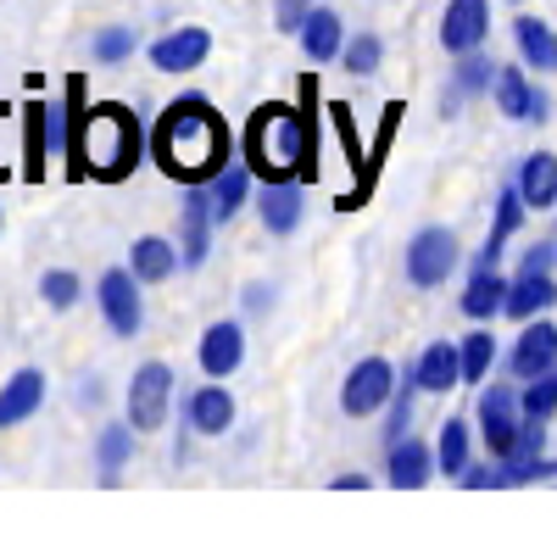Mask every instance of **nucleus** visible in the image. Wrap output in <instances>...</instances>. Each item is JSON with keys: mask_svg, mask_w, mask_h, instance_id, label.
<instances>
[{"mask_svg": "<svg viewBox=\"0 0 557 535\" xmlns=\"http://www.w3.org/2000/svg\"><path fill=\"white\" fill-rule=\"evenodd\" d=\"M240 157L251 162V173L262 178V185H273V178L318 185V73L296 78V107L262 101L246 117Z\"/></svg>", "mask_w": 557, "mask_h": 535, "instance_id": "f257e3e1", "label": "nucleus"}, {"mask_svg": "<svg viewBox=\"0 0 557 535\" xmlns=\"http://www.w3.org/2000/svg\"><path fill=\"white\" fill-rule=\"evenodd\" d=\"M151 162L178 185H212V173L228 162V123L212 101L178 96L151 128Z\"/></svg>", "mask_w": 557, "mask_h": 535, "instance_id": "f03ea898", "label": "nucleus"}, {"mask_svg": "<svg viewBox=\"0 0 557 535\" xmlns=\"http://www.w3.org/2000/svg\"><path fill=\"white\" fill-rule=\"evenodd\" d=\"M146 157V134H139V117L117 101L89 107L78 134H73V151H67V178H101V185H117L128 178Z\"/></svg>", "mask_w": 557, "mask_h": 535, "instance_id": "7ed1b4c3", "label": "nucleus"}, {"mask_svg": "<svg viewBox=\"0 0 557 535\" xmlns=\"http://www.w3.org/2000/svg\"><path fill=\"white\" fill-rule=\"evenodd\" d=\"M235 430V396L223 390V380L196 385L190 396H178V463H190V435H228Z\"/></svg>", "mask_w": 557, "mask_h": 535, "instance_id": "20e7f679", "label": "nucleus"}, {"mask_svg": "<svg viewBox=\"0 0 557 535\" xmlns=\"http://www.w3.org/2000/svg\"><path fill=\"white\" fill-rule=\"evenodd\" d=\"M457 262H462V240L446 229V223H424L412 240H407V279L418 290H435L457 274Z\"/></svg>", "mask_w": 557, "mask_h": 535, "instance_id": "39448f33", "label": "nucleus"}, {"mask_svg": "<svg viewBox=\"0 0 557 535\" xmlns=\"http://www.w3.org/2000/svg\"><path fill=\"white\" fill-rule=\"evenodd\" d=\"M168 408H173V369L168 363H139L134 380H128V396H123V419L139 430V435H157L168 424Z\"/></svg>", "mask_w": 557, "mask_h": 535, "instance_id": "423d86ee", "label": "nucleus"}, {"mask_svg": "<svg viewBox=\"0 0 557 535\" xmlns=\"http://www.w3.org/2000/svg\"><path fill=\"white\" fill-rule=\"evenodd\" d=\"M519 430H524V401H519V385H485L480 390V440L485 452L502 463L519 452Z\"/></svg>", "mask_w": 557, "mask_h": 535, "instance_id": "0eeeda50", "label": "nucleus"}, {"mask_svg": "<svg viewBox=\"0 0 557 535\" xmlns=\"http://www.w3.org/2000/svg\"><path fill=\"white\" fill-rule=\"evenodd\" d=\"M96 301H101V319L117 340H134L146 329V285H139L134 268H107L96 285Z\"/></svg>", "mask_w": 557, "mask_h": 535, "instance_id": "6e6552de", "label": "nucleus"}, {"mask_svg": "<svg viewBox=\"0 0 557 535\" xmlns=\"http://www.w3.org/2000/svg\"><path fill=\"white\" fill-rule=\"evenodd\" d=\"M396 380L401 374L385 363V357H362V363H351V374L341 385V413L346 419H380L391 390H396Z\"/></svg>", "mask_w": 557, "mask_h": 535, "instance_id": "1a4fd4ad", "label": "nucleus"}, {"mask_svg": "<svg viewBox=\"0 0 557 535\" xmlns=\"http://www.w3.org/2000/svg\"><path fill=\"white\" fill-rule=\"evenodd\" d=\"M330 117H335V134H341V151H346V167H351V178L357 185L346 190V196H335V212H362L368 201H374V167H368V157H362V140H357V117H351V107L346 101H330Z\"/></svg>", "mask_w": 557, "mask_h": 535, "instance_id": "9d476101", "label": "nucleus"}, {"mask_svg": "<svg viewBox=\"0 0 557 535\" xmlns=\"http://www.w3.org/2000/svg\"><path fill=\"white\" fill-rule=\"evenodd\" d=\"M207 57H212V28H201V23L168 28L162 39L146 45V62H151L157 73H196Z\"/></svg>", "mask_w": 557, "mask_h": 535, "instance_id": "9b49d317", "label": "nucleus"}, {"mask_svg": "<svg viewBox=\"0 0 557 535\" xmlns=\"http://www.w3.org/2000/svg\"><path fill=\"white\" fill-rule=\"evenodd\" d=\"M507 374H513L519 385L541 380V374H557V324L552 319H530L519 329V340L507 346Z\"/></svg>", "mask_w": 557, "mask_h": 535, "instance_id": "f8f14e48", "label": "nucleus"}, {"mask_svg": "<svg viewBox=\"0 0 557 535\" xmlns=\"http://www.w3.org/2000/svg\"><path fill=\"white\" fill-rule=\"evenodd\" d=\"M212 229H218L212 190L207 185H184V207H178V257H184V268H201L207 262Z\"/></svg>", "mask_w": 557, "mask_h": 535, "instance_id": "ddd939ff", "label": "nucleus"}, {"mask_svg": "<svg viewBox=\"0 0 557 535\" xmlns=\"http://www.w3.org/2000/svg\"><path fill=\"white\" fill-rule=\"evenodd\" d=\"M196 363H201L207 380H228V374L246 363V324H240V319L207 324L201 340H196Z\"/></svg>", "mask_w": 557, "mask_h": 535, "instance_id": "4468645a", "label": "nucleus"}, {"mask_svg": "<svg viewBox=\"0 0 557 535\" xmlns=\"http://www.w3.org/2000/svg\"><path fill=\"white\" fill-rule=\"evenodd\" d=\"M491 34V0H446V12H441V45L451 57H469L480 51Z\"/></svg>", "mask_w": 557, "mask_h": 535, "instance_id": "2eb2a0df", "label": "nucleus"}, {"mask_svg": "<svg viewBox=\"0 0 557 535\" xmlns=\"http://www.w3.org/2000/svg\"><path fill=\"white\" fill-rule=\"evenodd\" d=\"M435 474H441V463H435V446H430V440L401 435V440L385 446V480H391L396 490H418V485H430Z\"/></svg>", "mask_w": 557, "mask_h": 535, "instance_id": "dca6fc26", "label": "nucleus"}, {"mask_svg": "<svg viewBox=\"0 0 557 535\" xmlns=\"http://www.w3.org/2000/svg\"><path fill=\"white\" fill-rule=\"evenodd\" d=\"M296 45H301V57H307L312 67L341 62V51H346V23H341V12L318 0V7L307 12V23L296 28Z\"/></svg>", "mask_w": 557, "mask_h": 535, "instance_id": "f3484780", "label": "nucleus"}, {"mask_svg": "<svg viewBox=\"0 0 557 535\" xmlns=\"http://www.w3.org/2000/svg\"><path fill=\"white\" fill-rule=\"evenodd\" d=\"M212 217L218 223H235L240 212H246V201H257V173H251V162L240 157V162H223L218 173H212Z\"/></svg>", "mask_w": 557, "mask_h": 535, "instance_id": "a211bd4d", "label": "nucleus"}, {"mask_svg": "<svg viewBox=\"0 0 557 535\" xmlns=\"http://www.w3.org/2000/svg\"><path fill=\"white\" fill-rule=\"evenodd\" d=\"M301 178H273V185L257 190V217L268 235H296L301 229Z\"/></svg>", "mask_w": 557, "mask_h": 535, "instance_id": "6ab92c4d", "label": "nucleus"}, {"mask_svg": "<svg viewBox=\"0 0 557 535\" xmlns=\"http://www.w3.org/2000/svg\"><path fill=\"white\" fill-rule=\"evenodd\" d=\"M412 380L424 396H446L462 385V357H457V340H430L424 351L412 357Z\"/></svg>", "mask_w": 557, "mask_h": 535, "instance_id": "aec40b11", "label": "nucleus"}, {"mask_svg": "<svg viewBox=\"0 0 557 535\" xmlns=\"http://www.w3.org/2000/svg\"><path fill=\"white\" fill-rule=\"evenodd\" d=\"M557 307V279L552 274H530V268H519L513 285H507V319L513 324H530V319H546V312Z\"/></svg>", "mask_w": 557, "mask_h": 535, "instance_id": "412c9836", "label": "nucleus"}, {"mask_svg": "<svg viewBox=\"0 0 557 535\" xmlns=\"http://www.w3.org/2000/svg\"><path fill=\"white\" fill-rule=\"evenodd\" d=\"M45 374L39 369H17L7 385H0V430H17V424H28L39 408H45Z\"/></svg>", "mask_w": 557, "mask_h": 535, "instance_id": "4be33fe9", "label": "nucleus"}, {"mask_svg": "<svg viewBox=\"0 0 557 535\" xmlns=\"http://www.w3.org/2000/svg\"><path fill=\"white\" fill-rule=\"evenodd\" d=\"M513 45H519V62L530 73H541V78L557 73V28L546 17H530V12L513 17Z\"/></svg>", "mask_w": 557, "mask_h": 535, "instance_id": "5701e85b", "label": "nucleus"}, {"mask_svg": "<svg viewBox=\"0 0 557 535\" xmlns=\"http://www.w3.org/2000/svg\"><path fill=\"white\" fill-rule=\"evenodd\" d=\"M51 167V101L34 96L23 107V178H45Z\"/></svg>", "mask_w": 557, "mask_h": 535, "instance_id": "b1692460", "label": "nucleus"}, {"mask_svg": "<svg viewBox=\"0 0 557 535\" xmlns=\"http://www.w3.org/2000/svg\"><path fill=\"white\" fill-rule=\"evenodd\" d=\"M128 268L139 274V285H168L178 268H184V257H178V240H162V235H139L134 246H128Z\"/></svg>", "mask_w": 557, "mask_h": 535, "instance_id": "393cba45", "label": "nucleus"}, {"mask_svg": "<svg viewBox=\"0 0 557 535\" xmlns=\"http://www.w3.org/2000/svg\"><path fill=\"white\" fill-rule=\"evenodd\" d=\"M491 96H496L502 117H513V123H530V112H535V96H541V84L530 78V67H524V62H513V67H496V84H491Z\"/></svg>", "mask_w": 557, "mask_h": 535, "instance_id": "a878e982", "label": "nucleus"}, {"mask_svg": "<svg viewBox=\"0 0 557 535\" xmlns=\"http://www.w3.org/2000/svg\"><path fill=\"white\" fill-rule=\"evenodd\" d=\"M519 196H524V207L530 212H552L557 207V157L552 151H530L524 162H519Z\"/></svg>", "mask_w": 557, "mask_h": 535, "instance_id": "bb28decb", "label": "nucleus"}, {"mask_svg": "<svg viewBox=\"0 0 557 535\" xmlns=\"http://www.w3.org/2000/svg\"><path fill=\"white\" fill-rule=\"evenodd\" d=\"M507 285H513V279H502L496 268H480V262H474V274H469V285H462L457 307L469 312L474 324H485V319H496V312L507 307Z\"/></svg>", "mask_w": 557, "mask_h": 535, "instance_id": "cd10ccee", "label": "nucleus"}, {"mask_svg": "<svg viewBox=\"0 0 557 535\" xmlns=\"http://www.w3.org/2000/svg\"><path fill=\"white\" fill-rule=\"evenodd\" d=\"M134 446H139V430H134L128 419L101 424V435H96V474H101V485H117V474H123L128 458H134Z\"/></svg>", "mask_w": 557, "mask_h": 535, "instance_id": "c85d7f7f", "label": "nucleus"}, {"mask_svg": "<svg viewBox=\"0 0 557 535\" xmlns=\"http://www.w3.org/2000/svg\"><path fill=\"white\" fill-rule=\"evenodd\" d=\"M446 112H457L462 101H474V96H491V84H496V62L485 51H469V57H457L451 78H446Z\"/></svg>", "mask_w": 557, "mask_h": 535, "instance_id": "c756f323", "label": "nucleus"}, {"mask_svg": "<svg viewBox=\"0 0 557 535\" xmlns=\"http://www.w3.org/2000/svg\"><path fill=\"white\" fill-rule=\"evenodd\" d=\"M435 463H441V474H446V480H457L462 469L474 463V424H469V419H457V413H451V419L441 424V440H435Z\"/></svg>", "mask_w": 557, "mask_h": 535, "instance_id": "7c9ffc66", "label": "nucleus"}, {"mask_svg": "<svg viewBox=\"0 0 557 535\" xmlns=\"http://www.w3.org/2000/svg\"><path fill=\"white\" fill-rule=\"evenodd\" d=\"M412 401H418V380H412V363H407V374L396 380V390H391V401H385V424H380V435H385V446L391 440H401V435H412Z\"/></svg>", "mask_w": 557, "mask_h": 535, "instance_id": "2f4dec72", "label": "nucleus"}, {"mask_svg": "<svg viewBox=\"0 0 557 535\" xmlns=\"http://www.w3.org/2000/svg\"><path fill=\"white\" fill-rule=\"evenodd\" d=\"M496 335L491 329H469L457 340V357H462V385H480L485 374H491V363H496Z\"/></svg>", "mask_w": 557, "mask_h": 535, "instance_id": "473e14b6", "label": "nucleus"}, {"mask_svg": "<svg viewBox=\"0 0 557 535\" xmlns=\"http://www.w3.org/2000/svg\"><path fill=\"white\" fill-rule=\"evenodd\" d=\"M380 62H385V39L380 34H346V51H341V67L351 73V78H374L380 73Z\"/></svg>", "mask_w": 557, "mask_h": 535, "instance_id": "72a5a7b5", "label": "nucleus"}, {"mask_svg": "<svg viewBox=\"0 0 557 535\" xmlns=\"http://www.w3.org/2000/svg\"><path fill=\"white\" fill-rule=\"evenodd\" d=\"M134 51H139V34L123 28V23H107L96 39H89V57H96L101 67H117V62H128Z\"/></svg>", "mask_w": 557, "mask_h": 535, "instance_id": "f704fd0d", "label": "nucleus"}, {"mask_svg": "<svg viewBox=\"0 0 557 535\" xmlns=\"http://www.w3.org/2000/svg\"><path fill=\"white\" fill-rule=\"evenodd\" d=\"M78 274L73 268H51V274H39V301L51 307V312H67V307H78Z\"/></svg>", "mask_w": 557, "mask_h": 535, "instance_id": "c9c22d12", "label": "nucleus"}, {"mask_svg": "<svg viewBox=\"0 0 557 535\" xmlns=\"http://www.w3.org/2000/svg\"><path fill=\"white\" fill-rule=\"evenodd\" d=\"M519 401H524V419H557V374H541V380H524L519 385Z\"/></svg>", "mask_w": 557, "mask_h": 535, "instance_id": "e433bc0d", "label": "nucleus"}, {"mask_svg": "<svg viewBox=\"0 0 557 535\" xmlns=\"http://www.w3.org/2000/svg\"><path fill=\"white\" fill-rule=\"evenodd\" d=\"M312 7H318V0H273V28L296 39V28L307 23V12H312Z\"/></svg>", "mask_w": 557, "mask_h": 535, "instance_id": "4c0bfd02", "label": "nucleus"}, {"mask_svg": "<svg viewBox=\"0 0 557 535\" xmlns=\"http://www.w3.org/2000/svg\"><path fill=\"white\" fill-rule=\"evenodd\" d=\"M519 268H530V274H552V268H557V246H552V240H541V246H524Z\"/></svg>", "mask_w": 557, "mask_h": 535, "instance_id": "58836bf2", "label": "nucleus"}, {"mask_svg": "<svg viewBox=\"0 0 557 535\" xmlns=\"http://www.w3.org/2000/svg\"><path fill=\"white\" fill-rule=\"evenodd\" d=\"M457 485H469V490H491V485H496V458H491V463H469V469L457 474Z\"/></svg>", "mask_w": 557, "mask_h": 535, "instance_id": "ea45409f", "label": "nucleus"}, {"mask_svg": "<svg viewBox=\"0 0 557 535\" xmlns=\"http://www.w3.org/2000/svg\"><path fill=\"white\" fill-rule=\"evenodd\" d=\"M273 296H278L273 285H246V296H240V301H246V312H251V319H262V312L273 307Z\"/></svg>", "mask_w": 557, "mask_h": 535, "instance_id": "a19ab883", "label": "nucleus"}, {"mask_svg": "<svg viewBox=\"0 0 557 535\" xmlns=\"http://www.w3.org/2000/svg\"><path fill=\"white\" fill-rule=\"evenodd\" d=\"M330 485H335V490H368L374 480H368V474H357V469H346V474H335Z\"/></svg>", "mask_w": 557, "mask_h": 535, "instance_id": "79ce46f5", "label": "nucleus"}, {"mask_svg": "<svg viewBox=\"0 0 557 535\" xmlns=\"http://www.w3.org/2000/svg\"><path fill=\"white\" fill-rule=\"evenodd\" d=\"M552 117V96H546V84H541V96H535V112H530V123H546Z\"/></svg>", "mask_w": 557, "mask_h": 535, "instance_id": "37998d69", "label": "nucleus"}, {"mask_svg": "<svg viewBox=\"0 0 557 535\" xmlns=\"http://www.w3.org/2000/svg\"><path fill=\"white\" fill-rule=\"evenodd\" d=\"M0 117H7V107H0ZM0 178H12V167H7V162H0Z\"/></svg>", "mask_w": 557, "mask_h": 535, "instance_id": "c03bdc74", "label": "nucleus"}, {"mask_svg": "<svg viewBox=\"0 0 557 535\" xmlns=\"http://www.w3.org/2000/svg\"><path fill=\"white\" fill-rule=\"evenodd\" d=\"M0 229H7V212H0Z\"/></svg>", "mask_w": 557, "mask_h": 535, "instance_id": "a18cd8bd", "label": "nucleus"}]
</instances>
